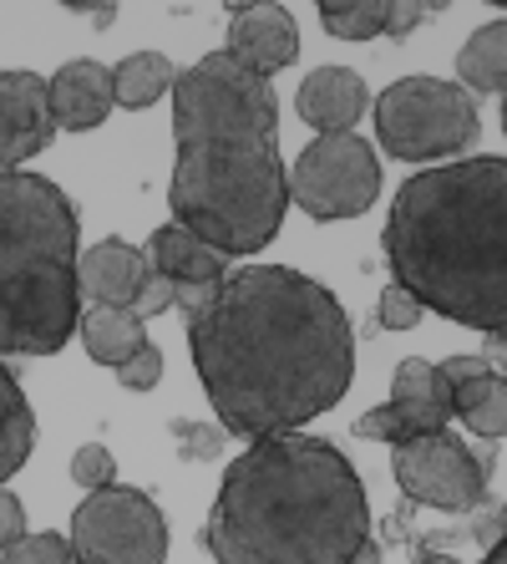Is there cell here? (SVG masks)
Instances as JSON below:
<instances>
[{
	"label": "cell",
	"mask_w": 507,
	"mask_h": 564,
	"mask_svg": "<svg viewBox=\"0 0 507 564\" xmlns=\"http://www.w3.org/2000/svg\"><path fill=\"white\" fill-rule=\"evenodd\" d=\"M493 529H497V539H503V534H507V503H503V509H497V519H493Z\"/></svg>",
	"instance_id": "d6a6232c"
},
{
	"label": "cell",
	"mask_w": 507,
	"mask_h": 564,
	"mask_svg": "<svg viewBox=\"0 0 507 564\" xmlns=\"http://www.w3.org/2000/svg\"><path fill=\"white\" fill-rule=\"evenodd\" d=\"M452 412L467 422V433L477 437H507V377L487 371V377L467 381V387H456L452 392Z\"/></svg>",
	"instance_id": "44dd1931"
},
{
	"label": "cell",
	"mask_w": 507,
	"mask_h": 564,
	"mask_svg": "<svg viewBox=\"0 0 507 564\" xmlns=\"http://www.w3.org/2000/svg\"><path fill=\"white\" fill-rule=\"evenodd\" d=\"M376 138L386 158L421 163L477 143V102L442 77H401L376 97Z\"/></svg>",
	"instance_id": "8992f818"
},
{
	"label": "cell",
	"mask_w": 507,
	"mask_h": 564,
	"mask_svg": "<svg viewBox=\"0 0 507 564\" xmlns=\"http://www.w3.org/2000/svg\"><path fill=\"white\" fill-rule=\"evenodd\" d=\"M381 245L421 311L507 336V158H456L406 178Z\"/></svg>",
	"instance_id": "277c9868"
},
{
	"label": "cell",
	"mask_w": 507,
	"mask_h": 564,
	"mask_svg": "<svg viewBox=\"0 0 507 564\" xmlns=\"http://www.w3.org/2000/svg\"><path fill=\"white\" fill-rule=\"evenodd\" d=\"M71 484H81L87 494L112 488V484H118V463H112V453H107L102 443L77 447V453H71Z\"/></svg>",
	"instance_id": "cb8c5ba5"
},
{
	"label": "cell",
	"mask_w": 507,
	"mask_h": 564,
	"mask_svg": "<svg viewBox=\"0 0 507 564\" xmlns=\"http://www.w3.org/2000/svg\"><path fill=\"white\" fill-rule=\"evenodd\" d=\"M56 138L52 82L36 72H0V173L46 153Z\"/></svg>",
	"instance_id": "8fae6325"
},
{
	"label": "cell",
	"mask_w": 507,
	"mask_h": 564,
	"mask_svg": "<svg viewBox=\"0 0 507 564\" xmlns=\"http://www.w3.org/2000/svg\"><path fill=\"white\" fill-rule=\"evenodd\" d=\"M77 330H81V341H87L91 361H102V367H112V371L147 346V321L137 311H118V305H91V311H81Z\"/></svg>",
	"instance_id": "e0dca14e"
},
{
	"label": "cell",
	"mask_w": 507,
	"mask_h": 564,
	"mask_svg": "<svg viewBox=\"0 0 507 564\" xmlns=\"http://www.w3.org/2000/svg\"><path fill=\"white\" fill-rule=\"evenodd\" d=\"M482 564H507V534L497 539V544H487V560Z\"/></svg>",
	"instance_id": "1f68e13d"
},
{
	"label": "cell",
	"mask_w": 507,
	"mask_h": 564,
	"mask_svg": "<svg viewBox=\"0 0 507 564\" xmlns=\"http://www.w3.org/2000/svg\"><path fill=\"white\" fill-rule=\"evenodd\" d=\"M173 82H178V72L163 52H132L112 66V93H118V107H128V112L163 102L173 93Z\"/></svg>",
	"instance_id": "ffe728a7"
},
{
	"label": "cell",
	"mask_w": 507,
	"mask_h": 564,
	"mask_svg": "<svg viewBox=\"0 0 507 564\" xmlns=\"http://www.w3.org/2000/svg\"><path fill=\"white\" fill-rule=\"evenodd\" d=\"M147 260H153V270H163L173 280V305L183 315L203 311L213 301V290L229 280L223 254L213 245H203L194 229H183V224H163L157 229L153 245H147Z\"/></svg>",
	"instance_id": "7c38bea8"
},
{
	"label": "cell",
	"mask_w": 507,
	"mask_h": 564,
	"mask_svg": "<svg viewBox=\"0 0 507 564\" xmlns=\"http://www.w3.org/2000/svg\"><path fill=\"white\" fill-rule=\"evenodd\" d=\"M173 224L229 254H260L289 209L279 102L269 77L229 52L198 56L173 82Z\"/></svg>",
	"instance_id": "7a4b0ae2"
},
{
	"label": "cell",
	"mask_w": 507,
	"mask_h": 564,
	"mask_svg": "<svg viewBox=\"0 0 507 564\" xmlns=\"http://www.w3.org/2000/svg\"><path fill=\"white\" fill-rule=\"evenodd\" d=\"M0 564H81V560H77V550H71V539L26 534V539H15L11 550L0 554Z\"/></svg>",
	"instance_id": "603a6c76"
},
{
	"label": "cell",
	"mask_w": 507,
	"mask_h": 564,
	"mask_svg": "<svg viewBox=\"0 0 507 564\" xmlns=\"http://www.w3.org/2000/svg\"><path fill=\"white\" fill-rule=\"evenodd\" d=\"M417 564H462V560H447V554H421Z\"/></svg>",
	"instance_id": "836d02e7"
},
{
	"label": "cell",
	"mask_w": 507,
	"mask_h": 564,
	"mask_svg": "<svg viewBox=\"0 0 507 564\" xmlns=\"http://www.w3.org/2000/svg\"><path fill=\"white\" fill-rule=\"evenodd\" d=\"M229 56L244 62L249 72L274 77L295 66L299 56V26L285 6H234L229 11Z\"/></svg>",
	"instance_id": "4fadbf2b"
},
{
	"label": "cell",
	"mask_w": 507,
	"mask_h": 564,
	"mask_svg": "<svg viewBox=\"0 0 507 564\" xmlns=\"http://www.w3.org/2000/svg\"><path fill=\"white\" fill-rule=\"evenodd\" d=\"M77 209L41 173H0V356H52L81 326Z\"/></svg>",
	"instance_id": "5b68a950"
},
{
	"label": "cell",
	"mask_w": 507,
	"mask_h": 564,
	"mask_svg": "<svg viewBox=\"0 0 507 564\" xmlns=\"http://www.w3.org/2000/svg\"><path fill=\"white\" fill-rule=\"evenodd\" d=\"M147 264H153V260H147ZM168 305H173V280L163 275V270H147L143 295H137V305H132V311H137V315L147 321V315H163Z\"/></svg>",
	"instance_id": "83f0119b"
},
{
	"label": "cell",
	"mask_w": 507,
	"mask_h": 564,
	"mask_svg": "<svg viewBox=\"0 0 507 564\" xmlns=\"http://www.w3.org/2000/svg\"><path fill=\"white\" fill-rule=\"evenodd\" d=\"M147 254L132 250L128 239H102L91 245L77 264V280H81V295H91V305H118V311H132L137 295H143V280H147Z\"/></svg>",
	"instance_id": "5bb4252c"
},
{
	"label": "cell",
	"mask_w": 507,
	"mask_h": 564,
	"mask_svg": "<svg viewBox=\"0 0 507 564\" xmlns=\"http://www.w3.org/2000/svg\"><path fill=\"white\" fill-rule=\"evenodd\" d=\"M456 87L467 93H507V21H487L456 52Z\"/></svg>",
	"instance_id": "d6986e66"
},
{
	"label": "cell",
	"mask_w": 507,
	"mask_h": 564,
	"mask_svg": "<svg viewBox=\"0 0 507 564\" xmlns=\"http://www.w3.org/2000/svg\"><path fill=\"white\" fill-rule=\"evenodd\" d=\"M203 544L219 564H355L371 544L361 473L326 437H260L223 473Z\"/></svg>",
	"instance_id": "3957f363"
},
{
	"label": "cell",
	"mask_w": 507,
	"mask_h": 564,
	"mask_svg": "<svg viewBox=\"0 0 507 564\" xmlns=\"http://www.w3.org/2000/svg\"><path fill=\"white\" fill-rule=\"evenodd\" d=\"M437 371H442V381H447V387H452V392H456V387H467V381L487 377V371H493V367H487L482 356H447V361H442V367H437Z\"/></svg>",
	"instance_id": "f546056e"
},
{
	"label": "cell",
	"mask_w": 507,
	"mask_h": 564,
	"mask_svg": "<svg viewBox=\"0 0 507 564\" xmlns=\"http://www.w3.org/2000/svg\"><path fill=\"white\" fill-rule=\"evenodd\" d=\"M376 194H381L376 148L365 138H355V132L315 138L295 158V173H289V198L320 224L355 219V214H365L376 204Z\"/></svg>",
	"instance_id": "ba28073f"
},
{
	"label": "cell",
	"mask_w": 507,
	"mask_h": 564,
	"mask_svg": "<svg viewBox=\"0 0 507 564\" xmlns=\"http://www.w3.org/2000/svg\"><path fill=\"white\" fill-rule=\"evenodd\" d=\"M15 539H26V509L11 488H0V554L11 550Z\"/></svg>",
	"instance_id": "f1b7e54d"
},
{
	"label": "cell",
	"mask_w": 507,
	"mask_h": 564,
	"mask_svg": "<svg viewBox=\"0 0 507 564\" xmlns=\"http://www.w3.org/2000/svg\"><path fill=\"white\" fill-rule=\"evenodd\" d=\"M320 21H326V31L340 36V41L386 36L390 0H326V6H320Z\"/></svg>",
	"instance_id": "7402d4cb"
},
{
	"label": "cell",
	"mask_w": 507,
	"mask_h": 564,
	"mask_svg": "<svg viewBox=\"0 0 507 564\" xmlns=\"http://www.w3.org/2000/svg\"><path fill=\"white\" fill-rule=\"evenodd\" d=\"M421 321V305L411 290H401L396 280H390L386 290H381V326L386 330H411Z\"/></svg>",
	"instance_id": "484cf974"
},
{
	"label": "cell",
	"mask_w": 507,
	"mask_h": 564,
	"mask_svg": "<svg viewBox=\"0 0 507 564\" xmlns=\"http://www.w3.org/2000/svg\"><path fill=\"white\" fill-rule=\"evenodd\" d=\"M118 381L128 387V392H153L157 381H163V351L147 341L143 351L132 356V361H122V367H118Z\"/></svg>",
	"instance_id": "d4e9b609"
},
{
	"label": "cell",
	"mask_w": 507,
	"mask_h": 564,
	"mask_svg": "<svg viewBox=\"0 0 507 564\" xmlns=\"http://www.w3.org/2000/svg\"><path fill=\"white\" fill-rule=\"evenodd\" d=\"M118 107L112 93V66L102 62H66L52 77V118L66 132H91L102 128L107 112Z\"/></svg>",
	"instance_id": "9a60e30c"
},
{
	"label": "cell",
	"mask_w": 507,
	"mask_h": 564,
	"mask_svg": "<svg viewBox=\"0 0 507 564\" xmlns=\"http://www.w3.org/2000/svg\"><path fill=\"white\" fill-rule=\"evenodd\" d=\"M31 447H36L31 402H26V392H21V381L11 377V367L0 361V484H11L15 473L26 468Z\"/></svg>",
	"instance_id": "ac0fdd59"
},
{
	"label": "cell",
	"mask_w": 507,
	"mask_h": 564,
	"mask_svg": "<svg viewBox=\"0 0 507 564\" xmlns=\"http://www.w3.org/2000/svg\"><path fill=\"white\" fill-rule=\"evenodd\" d=\"M396 484L406 499L427 503V509L467 513L487 494V458H477L472 443L442 427V433L411 437L396 447Z\"/></svg>",
	"instance_id": "9c48e42d"
},
{
	"label": "cell",
	"mask_w": 507,
	"mask_h": 564,
	"mask_svg": "<svg viewBox=\"0 0 507 564\" xmlns=\"http://www.w3.org/2000/svg\"><path fill=\"white\" fill-rule=\"evenodd\" d=\"M452 387L442 381V371L431 361L406 356L390 381V402L381 412H365L355 422V437H376V443H411V437H431L452 427Z\"/></svg>",
	"instance_id": "30bf717a"
},
{
	"label": "cell",
	"mask_w": 507,
	"mask_h": 564,
	"mask_svg": "<svg viewBox=\"0 0 507 564\" xmlns=\"http://www.w3.org/2000/svg\"><path fill=\"white\" fill-rule=\"evenodd\" d=\"M427 15H437V6H390V26H386V36H406V31L421 26Z\"/></svg>",
	"instance_id": "4dcf8cb0"
},
{
	"label": "cell",
	"mask_w": 507,
	"mask_h": 564,
	"mask_svg": "<svg viewBox=\"0 0 507 564\" xmlns=\"http://www.w3.org/2000/svg\"><path fill=\"white\" fill-rule=\"evenodd\" d=\"M71 550L81 564H163L168 519L143 488H97L71 513Z\"/></svg>",
	"instance_id": "52a82bcc"
},
{
	"label": "cell",
	"mask_w": 507,
	"mask_h": 564,
	"mask_svg": "<svg viewBox=\"0 0 507 564\" xmlns=\"http://www.w3.org/2000/svg\"><path fill=\"white\" fill-rule=\"evenodd\" d=\"M503 132H507V93H503Z\"/></svg>",
	"instance_id": "e575fe53"
},
{
	"label": "cell",
	"mask_w": 507,
	"mask_h": 564,
	"mask_svg": "<svg viewBox=\"0 0 507 564\" xmlns=\"http://www.w3.org/2000/svg\"><path fill=\"white\" fill-rule=\"evenodd\" d=\"M173 437H183V453L188 458H198V463H209V458H219V433L213 427H203V422H173Z\"/></svg>",
	"instance_id": "4316f807"
},
{
	"label": "cell",
	"mask_w": 507,
	"mask_h": 564,
	"mask_svg": "<svg viewBox=\"0 0 507 564\" xmlns=\"http://www.w3.org/2000/svg\"><path fill=\"white\" fill-rule=\"evenodd\" d=\"M198 381L234 437L299 433L351 392L345 305L289 264H244L188 315Z\"/></svg>",
	"instance_id": "6da1fadb"
},
{
	"label": "cell",
	"mask_w": 507,
	"mask_h": 564,
	"mask_svg": "<svg viewBox=\"0 0 507 564\" xmlns=\"http://www.w3.org/2000/svg\"><path fill=\"white\" fill-rule=\"evenodd\" d=\"M365 107H371V93H365L361 72H351V66H320L299 87V118L320 128V138L351 132L365 118Z\"/></svg>",
	"instance_id": "2e32d148"
}]
</instances>
